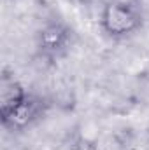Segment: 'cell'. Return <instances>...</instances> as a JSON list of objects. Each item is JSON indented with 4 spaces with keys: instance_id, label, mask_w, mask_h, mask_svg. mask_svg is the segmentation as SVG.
I'll list each match as a JSON object with an SVG mask.
<instances>
[{
    "instance_id": "1",
    "label": "cell",
    "mask_w": 149,
    "mask_h": 150,
    "mask_svg": "<svg viewBox=\"0 0 149 150\" xmlns=\"http://www.w3.org/2000/svg\"><path fill=\"white\" fill-rule=\"evenodd\" d=\"M100 26L112 38L128 37L142 26V12L128 0H111L102 9Z\"/></svg>"
},
{
    "instance_id": "2",
    "label": "cell",
    "mask_w": 149,
    "mask_h": 150,
    "mask_svg": "<svg viewBox=\"0 0 149 150\" xmlns=\"http://www.w3.org/2000/svg\"><path fill=\"white\" fill-rule=\"evenodd\" d=\"M70 42L72 30L62 21H49L39 32V47L49 58L63 54L69 49Z\"/></svg>"
},
{
    "instance_id": "3",
    "label": "cell",
    "mask_w": 149,
    "mask_h": 150,
    "mask_svg": "<svg viewBox=\"0 0 149 150\" xmlns=\"http://www.w3.org/2000/svg\"><path fill=\"white\" fill-rule=\"evenodd\" d=\"M42 112H44V103H42V100L28 93L27 100H25L18 108H14L12 112L9 113V115H5V117H0V120H2V126H4L5 129H11V131H23V129H27L28 126H32L39 117L42 115Z\"/></svg>"
},
{
    "instance_id": "4",
    "label": "cell",
    "mask_w": 149,
    "mask_h": 150,
    "mask_svg": "<svg viewBox=\"0 0 149 150\" xmlns=\"http://www.w3.org/2000/svg\"><path fill=\"white\" fill-rule=\"evenodd\" d=\"M27 96L28 93L16 79V75L9 70H4L0 75V117H5L14 108H18L27 100Z\"/></svg>"
},
{
    "instance_id": "5",
    "label": "cell",
    "mask_w": 149,
    "mask_h": 150,
    "mask_svg": "<svg viewBox=\"0 0 149 150\" xmlns=\"http://www.w3.org/2000/svg\"><path fill=\"white\" fill-rule=\"evenodd\" d=\"M70 150H97V149H95V145H91V143L86 142V140H77L74 145H72Z\"/></svg>"
}]
</instances>
